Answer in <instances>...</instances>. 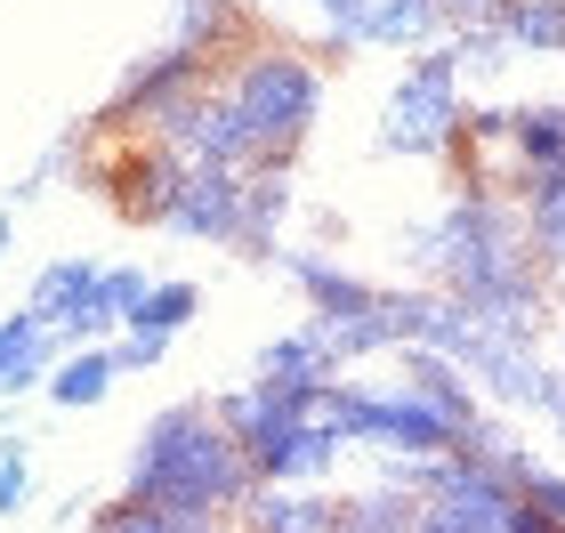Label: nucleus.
Wrapping results in <instances>:
<instances>
[{"label":"nucleus","mask_w":565,"mask_h":533,"mask_svg":"<svg viewBox=\"0 0 565 533\" xmlns=\"http://www.w3.org/2000/svg\"><path fill=\"white\" fill-rule=\"evenodd\" d=\"M445 24H477V17H501V0H436Z\"/></svg>","instance_id":"obj_32"},{"label":"nucleus","mask_w":565,"mask_h":533,"mask_svg":"<svg viewBox=\"0 0 565 533\" xmlns=\"http://www.w3.org/2000/svg\"><path fill=\"white\" fill-rule=\"evenodd\" d=\"M445 41H452V57H460V73H501L518 49H509V33L493 17H477V24H445Z\"/></svg>","instance_id":"obj_28"},{"label":"nucleus","mask_w":565,"mask_h":533,"mask_svg":"<svg viewBox=\"0 0 565 533\" xmlns=\"http://www.w3.org/2000/svg\"><path fill=\"white\" fill-rule=\"evenodd\" d=\"M186 154L178 146H162L146 130V146H121V154H106L89 178H97V194L114 202V218H130V226H170L178 211V194H186Z\"/></svg>","instance_id":"obj_9"},{"label":"nucleus","mask_w":565,"mask_h":533,"mask_svg":"<svg viewBox=\"0 0 565 533\" xmlns=\"http://www.w3.org/2000/svg\"><path fill=\"white\" fill-rule=\"evenodd\" d=\"M114 380H121V355L106 340H82V348L57 355V372L41 380V396L57 404V413H97V404L114 396Z\"/></svg>","instance_id":"obj_16"},{"label":"nucleus","mask_w":565,"mask_h":533,"mask_svg":"<svg viewBox=\"0 0 565 533\" xmlns=\"http://www.w3.org/2000/svg\"><path fill=\"white\" fill-rule=\"evenodd\" d=\"M396 364H404V388H420L436 413H452L460 428L477 420V388H469V364L445 348H396Z\"/></svg>","instance_id":"obj_19"},{"label":"nucleus","mask_w":565,"mask_h":533,"mask_svg":"<svg viewBox=\"0 0 565 533\" xmlns=\"http://www.w3.org/2000/svg\"><path fill=\"white\" fill-rule=\"evenodd\" d=\"M250 533H348V501L331 493H291V486H259L243 501Z\"/></svg>","instance_id":"obj_18"},{"label":"nucleus","mask_w":565,"mask_h":533,"mask_svg":"<svg viewBox=\"0 0 565 533\" xmlns=\"http://www.w3.org/2000/svg\"><path fill=\"white\" fill-rule=\"evenodd\" d=\"M202 316V284H146V299L130 308V323L121 332H186V323Z\"/></svg>","instance_id":"obj_25"},{"label":"nucleus","mask_w":565,"mask_h":533,"mask_svg":"<svg viewBox=\"0 0 565 533\" xmlns=\"http://www.w3.org/2000/svg\"><path fill=\"white\" fill-rule=\"evenodd\" d=\"M445 33L436 0H372V49H428Z\"/></svg>","instance_id":"obj_24"},{"label":"nucleus","mask_w":565,"mask_h":533,"mask_svg":"<svg viewBox=\"0 0 565 533\" xmlns=\"http://www.w3.org/2000/svg\"><path fill=\"white\" fill-rule=\"evenodd\" d=\"M282 211H291V162H250L243 170V259L250 267L282 259V250H275Z\"/></svg>","instance_id":"obj_17"},{"label":"nucleus","mask_w":565,"mask_h":533,"mask_svg":"<svg viewBox=\"0 0 565 533\" xmlns=\"http://www.w3.org/2000/svg\"><path fill=\"white\" fill-rule=\"evenodd\" d=\"M316 17H323V57L331 65H348L355 49H372V0H316Z\"/></svg>","instance_id":"obj_27"},{"label":"nucleus","mask_w":565,"mask_h":533,"mask_svg":"<svg viewBox=\"0 0 565 533\" xmlns=\"http://www.w3.org/2000/svg\"><path fill=\"white\" fill-rule=\"evenodd\" d=\"M130 493H146L162 510V533H211L226 525V510H243L259 493V469H250L243 437L202 404H170L138 428L130 452Z\"/></svg>","instance_id":"obj_1"},{"label":"nucleus","mask_w":565,"mask_h":533,"mask_svg":"<svg viewBox=\"0 0 565 533\" xmlns=\"http://www.w3.org/2000/svg\"><path fill=\"white\" fill-rule=\"evenodd\" d=\"M57 355H65V340H57V323H49L33 299H24L17 316H0V396H33L49 372H57Z\"/></svg>","instance_id":"obj_14"},{"label":"nucleus","mask_w":565,"mask_h":533,"mask_svg":"<svg viewBox=\"0 0 565 533\" xmlns=\"http://www.w3.org/2000/svg\"><path fill=\"white\" fill-rule=\"evenodd\" d=\"M170 235L243 250V170L194 162V170H186V194H178V211H170Z\"/></svg>","instance_id":"obj_12"},{"label":"nucleus","mask_w":565,"mask_h":533,"mask_svg":"<svg viewBox=\"0 0 565 533\" xmlns=\"http://www.w3.org/2000/svg\"><path fill=\"white\" fill-rule=\"evenodd\" d=\"M331 420L348 428V445H380V452H396V461H428V452L460 445V420L436 413L420 388H355V380H340Z\"/></svg>","instance_id":"obj_7"},{"label":"nucleus","mask_w":565,"mask_h":533,"mask_svg":"<svg viewBox=\"0 0 565 533\" xmlns=\"http://www.w3.org/2000/svg\"><path fill=\"white\" fill-rule=\"evenodd\" d=\"M114 355H121V372H153V364L170 355V332H121Z\"/></svg>","instance_id":"obj_31"},{"label":"nucleus","mask_w":565,"mask_h":533,"mask_svg":"<svg viewBox=\"0 0 565 533\" xmlns=\"http://www.w3.org/2000/svg\"><path fill=\"white\" fill-rule=\"evenodd\" d=\"M557 372H565V332H557Z\"/></svg>","instance_id":"obj_35"},{"label":"nucleus","mask_w":565,"mask_h":533,"mask_svg":"<svg viewBox=\"0 0 565 533\" xmlns=\"http://www.w3.org/2000/svg\"><path fill=\"white\" fill-rule=\"evenodd\" d=\"M460 57H452V41H428L413 65L396 73V89H388V121H380V154H452L460 146Z\"/></svg>","instance_id":"obj_6"},{"label":"nucleus","mask_w":565,"mask_h":533,"mask_svg":"<svg viewBox=\"0 0 565 533\" xmlns=\"http://www.w3.org/2000/svg\"><path fill=\"white\" fill-rule=\"evenodd\" d=\"M9 250H17V218L0 211V259H9Z\"/></svg>","instance_id":"obj_33"},{"label":"nucleus","mask_w":565,"mask_h":533,"mask_svg":"<svg viewBox=\"0 0 565 533\" xmlns=\"http://www.w3.org/2000/svg\"><path fill=\"white\" fill-rule=\"evenodd\" d=\"M525 259H533V243H525V202H501L493 186H460V202H452L445 218L413 226V267H428L452 299L484 291L493 275L525 267Z\"/></svg>","instance_id":"obj_2"},{"label":"nucleus","mask_w":565,"mask_h":533,"mask_svg":"<svg viewBox=\"0 0 565 533\" xmlns=\"http://www.w3.org/2000/svg\"><path fill=\"white\" fill-rule=\"evenodd\" d=\"M0 437H9V396H0Z\"/></svg>","instance_id":"obj_34"},{"label":"nucleus","mask_w":565,"mask_h":533,"mask_svg":"<svg viewBox=\"0 0 565 533\" xmlns=\"http://www.w3.org/2000/svg\"><path fill=\"white\" fill-rule=\"evenodd\" d=\"M259 372H348V364L331 355V332H323L316 316H307L299 332H282V340L259 348Z\"/></svg>","instance_id":"obj_26"},{"label":"nucleus","mask_w":565,"mask_h":533,"mask_svg":"<svg viewBox=\"0 0 565 533\" xmlns=\"http://www.w3.org/2000/svg\"><path fill=\"white\" fill-rule=\"evenodd\" d=\"M162 146H178L186 162H226V170H250L259 162V121H250V106L226 82H202L186 97H170L162 114L146 121Z\"/></svg>","instance_id":"obj_8"},{"label":"nucleus","mask_w":565,"mask_h":533,"mask_svg":"<svg viewBox=\"0 0 565 533\" xmlns=\"http://www.w3.org/2000/svg\"><path fill=\"white\" fill-rule=\"evenodd\" d=\"M282 275L307 291V308H316L323 332H340V323H355V316L380 308V284H364V275H348V267H331L323 250H291V259H282Z\"/></svg>","instance_id":"obj_15"},{"label":"nucleus","mask_w":565,"mask_h":533,"mask_svg":"<svg viewBox=\"0 0 565 533\" xmlns=\"http://www.w3.org/2000/svg\"><path fill=\"white\" fill-rule=\"evenodd\" d=\"M420 510H428V493L396 477V486H372L364 501H348V533H413Z\"/></svg>","instance_id":"obj_23"},{"label":"nucleus","mask_w":565,"mask_h":533,"mask_svg":"<svg viewBox=\"0 0 565 533\" xmlns=\"http://www.w3.org/2000/svg\"><path fill=\"white\" fill-rule=\"evenodd\" d=\"M493 24L518 57H565V0H501Z\"/></svg>","instance_id":"obj_21"},{"label":"nucleus","mask_w":565,"mask_h":533,"mask_svg":"<svg viewBox=\"0 0 565 533\" xmlns=\"http://www.w3.org/2000/svg\"><path fill=\"white\" fill-rule=\"evenodd\" d=\"M226 89L259 121V162H291L307 146V130H316V114H323V73L299 49H235Z\"/></svg>","instance_id":"obj_5"},{"label":"nucleus","mask_w":565,"mask_h":533,"mask_svg":"<svg viewBox=\"0 0 565 533\" xmlns=\"http://www.w3.org/2000/svg\"><path fill=\"white\" fill-rule=\"evenodd\" d=\"M178 41L226 57V49L250 41V9H243V0H178Z\"/></svg>","instance_id":"obj_22"},{"label":"nucleus","mask_w":565,"mask_h":533,"mask_svg":"<svg viewBox=\"0 0 565 533\" xmlns=\"http://www.w3.org/2000/svg\"><path fill=\"white\" fill-rule=\"evenodd\" d=\"M218 420L243 437L250 469H259V486H299V477H331V461L348 452V428L331 413H291V404H275L267 388H243L218 404Z\"/></svg>","instance_id":"obj_4"},{"label":"nucleus","mask_w":565,"mask_h":533,"mask_svg":"<svg viewBox=\"0 0 565 533\" xmlns=\"http://www.w3.org/2000/svg\"><path fill=\"white\" fill-rule=\"evenodd\" d=\"M518 202H525V243H533V259H542V267H565V170L525 178Z\"/></svg>","instance_id":"obj_20"},{"label":"nucleus","mask_w":565,"mask_h":533,"mask_svg":"<svg viewBox=\"0 0 565 533\" xmlns=\"http://www.w3.org/2000/svg\"><path fill=\"white\" fill-rule=\"evenodd\" d=\"M24 501H33V437H0V525L24 518Z\"/></svg>","instance_id":"obj_29"},{"label":"nucleus","mask_w":565,"mask_h":533,"mask_svg":"<svg viewBox=\"0 0 565 533\" xmlns=\"http://www.w3.org/2000/svg\"><path fill=\"white\" fill-rule=\"evenodd\" d=\"M146 284H153L146 267H106V275H97V316H106V323H130V308L146 299Z\"/></svg>","instance_id":"obj_30"},{"label":"nucleus","mask_w":565,"mask_h":533,"mask_svg":"<svg viewBox=\"0 0 565 533\" xmlns=\"http://www.w3.org/2000/svg\"><path fill=\"white\" fill-rule=\"evenodd\" d=\"M97 275L106 267H89V259H49L41 275H33V308L57 323V340L65 348H82V340H106L114 323L97 316Z\"/></svg>","instance_id":"obj_13"},{"label":"nucleus","mask_w":565,"mask_h":533,"mask_svg":"<svg viewBox=\"0 0 565 533\" xmlns=\"http://www.w3.org/2000/svg\"><path fill=\"white\" fill-rule=\"evenodd\" d=\"M211 49H194V41H178L170 33V49H153V57H138L130 73L114 82V97H106V114L89 121V130H130V121H153L170 106V97H186V89H202L211 82Z\"/></svg>","instance_id":"obj_10"},{"label":"nucleus","mask_w":565,"mask_h":533,"mask_svg":"<svg viewBox=\"0 0 565 533\" xmlns=\"http://www.w3.org/2000/svg\"><path fill=\"white\" fill-rule=\"evenodd\" d=\"M396 477L428 493V510H420L428 533H557V525L518 493V477H509L501 452L452 445V452H428V461H404Z\"/></svg>","instance_id":"obj_3"},{"label":"nucleus","mask_w":565,"mask_h":533,"mask_svg":"<svg viewBox=\"0 0 565 533\" xmlns=\"http://www.w3.org/2000/svg\"><path fill=\"white\" fill-rule=\"evenodd\" d=\"M469 380H484L501 404H518V413H557V396H565V372H550L542 355H533V340H501V332H484L477 355H469Z\"/></svg>","instance_id":"obj_11"}]
</instances>
